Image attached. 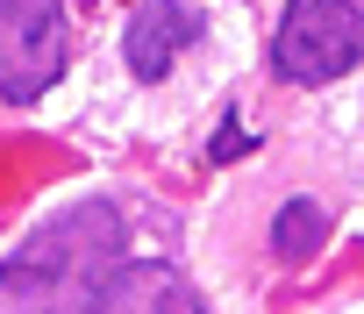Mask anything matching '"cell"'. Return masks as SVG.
<instances>
[{"label": "cell", "mask_w": 364, "mask_h": 314, "mask_svg": "<svg viewBox=\"0 0 364 314\" xmlns=\"http://www.w3.org/2000/svg\"><path fill=\"white\" fill-rule=\"evenodd\" d=\"M114 264H122V215L107 200H79L0 264V314H93Z\"/></svg>", "instance_id": "cell-1"}, {"label": "cell", "mask_w": 364, "mask_h": 314, "mask_svg": "<svg viewBox=\"0 0 364 314\" xmlns=\"http://www.w3.org/2000/svg\"><path fill=\"white\" fill-rule=\"evenodd\" d=\"M272 65L286 86H328L364 65V8L357 0H286Z\"/></svg>", "instance_id": "cell-2"}, {"label": "cell", "mask_w": 364, "mask_h": 314, "mask_svg": "<svg viewBox=\"0 0 364 314\" xmlns=\"http://www.w3.org/2000/svg\"><path fill=\"white\" fill-rule=\"evenodd\" d=\"M65 72V8L58 0H0V93L36 100Z\"/></svg>", "instance_id": "cell-3"}, {"label": "cell", "mask_w": 364, "mask_h": 314, "mask_svg": "<svg viewBox=\"0 0 364 314\" xmlns=\"http://www.w3.org/2000/svg\"><path fill=\"white\" fill-rule=\"evenodd\" d=\"M93 314H208V300L193 293L186 271H171L157 257H136V264H114V278L100 286Z\"/></svg>", "instance_id": "cell-4"}, {"label": "cell", "mask_w": 364, "mask_h": 314, "mask_svg": "<svg viewBox=\"0 0 364 314\" xmlns=\"http://www.w3.org/2000/svg\"><path fill=\"white\" fill-rule=\"evenodd\" d=\"M193 36H200V15H193V8H178V0H143V8L129 15V29H122L129 72H136V79H164Z\"/></svg>", "instance_id": "cell-5"}, {"label": "cell", "mask_w": 364, "mask_h": 314, "mask_svg": "<svg viewBox=\"0 0 364 314\" xmlns=\"http://www.w3.org/2000/svg\"><path fill=\"white\" fill-rule=\"evenodd\" d=\"M328 229H336V222H328V207L300 193V200H286V207H279V222H272V250H279L286 264H307V257L328 243Z\"/></svg>", "instance_id": "cell-6"}, {"label": "cell", "mask_w": 364, "mask_h": 314, "mask_svg": "<svg viewBox=\"0 0 364 314\" xmlns=\"http://www.w3.org/2000/svg\"><path fill=\"white\" fill-rule=\"evenodd\" d=\"M243 150H250V143H243V129H236V121H222V129H215V157H243Z\"/></svg>", "instance_id": "cell-7"}]
</instances>
